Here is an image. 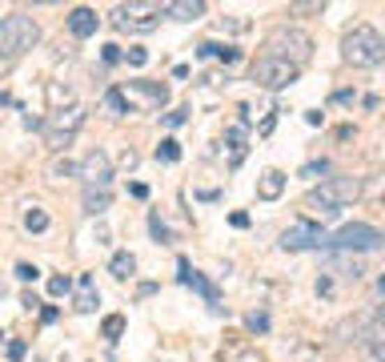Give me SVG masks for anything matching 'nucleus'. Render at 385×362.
I'll return each instance as SVG.
<instances>
[{
	"label": "nucleus",
	"mask_w": 385,
	"mask_h": 362,
	"mask_svg": "<svg viewBox=\"0 0 385 362\" xmlns=\"http://www.w3.org/2000/svg\"><path fill=\"white\" fill-rule=\"evenodd\" d=\"M100 334H105L109 342H116V338L125 334V318H121V314H109V318L100 322Z\"/></svg>",
	"instance_id": "nucleus-22"
},
{
	"label": "nucleus",
	"mask_w": 385,
	"mask_h": 362,
	"mask_svg": "<svg viewBox=\"0 0 385 362\" xmlns=\"http://www.w3.org/2000/svg\"><path fill=\"white\" fill-rule=\"evenodd\" d=\"M80 294H77V310L80 314H93L96 310V302H100V294H96V286H93V278L89 274H80Z\"/></svg>",
	"instance_id": "nucleus-16"
},
{
	"label": "nucleus",
	"mask_w": 385,
	"mask_h": 362,
	"mask_svg": "<svg viewBox=\"0 0 385 362\" xmlns=\"http://www.w3.org/2000/svg\"><path fill=\"white\" fill-rule=\"evenodd\" d=\"M229 222H233L237 230H245V226H249V214H233V217H229Z\"/></svg>",
	"instance_id": "nucleus-37"
},
{
	"label": "nucleus",
	"mask_w": 385,
	"mask_h": 362,
	"mask_svg": "<svg viewBox=\"0 0 385 362\" xmlns=\"http://www.w3.org/2000/svg\"><path fill=\"white\" fill-rule=\"evenodd\" d=\"M157 161H181V145H176L173 137H165L157 145Z\"/></svg>",
	"instance_id": "nucleus-24"
},
{
	"label": "nucleus",
	"mask_w": 385,
	"mask_h": 362,
	"mask_svg": "<svg viewBox=\"0 0 385 362\" xmlns=\"http://www.w3.org/2000/svg\"><path fill=\"white\" fill-rule=\"evenodd\" d=\"M281 194H285V173H281V169H265L261 181H257V198H261V201H277Z\"/></svg>",
	"instance_id": "nucleus-13"
},
{
	"label": "nucleus",
	"mask_w": 385,
	"mask_h": 362,
	"mask_svg": "<svg viewBox=\"0 0 385 362\" xmlns=\"http://www.w3.org/2000/svg\"><path fill=\"white\" fill-rule=\"evenodd\" d=\"M261 57H277V61H285V65L301 68L313 61V36L297 29V24H281V29H273L265 36V52Z\"/></svg>",
	"instance_id": "nucleus-1"
},
{
	"label": "nucleus",
	"mask_w": 385,
	"mask_h": 362,
	"mask_svg": "<svg viewBox=\"0 0 385 362\" xmlns=\"http://www.w3.org/2000/svg\"><path fill=\"white\" fill-rule=\"evenodd\" d=\"M109 270L116 274V278H133V274H137V258H133L128 249H121V254H112Z\"/></svg>",
	"instance_id": "nucleus-17"
},
{
	"label": "nucleus",
	"mask_w": 385,
	"mask_h": 362,
	"mask_svg": "<svg viewBox=\"0 0 385 362\" xmlns=\"http://www.w3.org/2000/svg\"><path fill=\"white\" fill-rule=\"evenodd\" d=\"M24 230H29V233H45V230H48V214L32 205L29 214H24Z\"/></svg>",
	"instance_id": "nucleus-23"
},
{
	"label": "nucleus",
	"mask_w": 385,
	"mask_h": 362,
	"mask_svg": "<svg viewBox=\"0 0 385 362\" xmlns=\"http://www.w3.org/2000/svg\"><path fill=\"white\" fill-rule=\"evenodd\" d=\"M297 73H301V68L285 65V61H277V57H257L253 68H249V81L261 85V89H269V93H277V89H289V85L297 81Z\"/></svg>",
	"instance_id": "nucleus-6"
},
{
	"label": "nucleus",
	"mask_w": 385,
	"mask_h": 362,
	"mask_svg": "<svg viewBox=\"0 0 385 362\" xmlns=\"http://www.w3.org/2000/svg\"><path fill=\"white\" fill-rule=\"evenodd\" d=\"M121 61V45H105V65H116Z\"/></svg>",
	"instance_id": "nucleus-33"
},
{
	"label": "nucleus",
	"mask_w": 385,
	"mask_h": 362,
	"mask_svg": "<svg viewBox=\"0 0 385 362\" xmlns=\"http://www.w3.org/2000/svg\"><path fill=\"white\" fill-rule=\"evenodd\" d=\"M377 246H385V233L377 226H365V222H349L337 233L321 238V249H333V254H369Z\"/></svg>",
	"instance_id": "nucleus-5"
},
{
	"label": "nucleus",
	"mask_w": 385,
	"mask_h": 362,
	"mask_svg": "<svg viewBox=\"0 0 385 362\" xmlns=\"http://www.w3.org/2000/svg\"><path fill=\"white\" fill-rule=\"evenodd\" d=\"M325 173H329V161H309L301 169V178H325Z\"/></svg>",
	"instance_id": "nucleus-27"
},
{
	"label": "nucleus",
	"mask_w": 385,
	"mask_h": 362,
	"mask_svg": "<svg viewBox=\"0 0 385 362\" xmlns=\"http://www.w3.org/2000/svg\"><path fill=\"white\" fill-rule=\"evenodd\" d=\"M96 29H100V17H96L93 8H73L68 13V33L77 36V41H89V36H96Z\"/></svg>",
	"instance_id": "nucleus-11"
},
{
	"label": "nucleus",
	"mask_w": 385,
	"mask_h": 362,
	"mask_svg": "<svg viewBox=\"0 0 385 362\" xmlns=\"http://www.w3.org/2000/svg\"><path fill=\"white\" fill-rule=\"evenodd\" d=\"M181 282H185V286H192V290H201L209 306H213V310H221V294H217V286H213L209 278H201L197 270H189V262H185V258H181Z\"/></svg>",
	"instance_id": "nucleus-12"
},
{
	"label": "nucleus",
	"mask_w": 385,
	"mask_h": 362,
	"mask_svg": "<svg viewBox=\"0 0 385 362\" xmlns=\"http://www.w3.org/2000/svg\"><path fill=\"white\" fill-rule=\"evenodd\" d=\"M24 350H29L24 342H8V354H13V362H16V359H24Z\"/></svg>",
	"instance_id": "nucleus-36"
},
{
	"label": "nucleus",
	"mask_w": 385,
	"mask_h": 362,
	"mask_svg": "<svg viewBox=\"0 0 385 362\" xmlns=\"http://www.w3.org/2000/svg\"><path fill=\"white\" fill-rule=\"evenodd\" d=\"M357 198H361V181L357 178H329V181H321L317 189L305 194V205L321 217H333V214H341L345 205H353Z\"/></svg>",
	"instance_id": "nucleus-3"
},
{
	"label": "nucleus",
	"mask_w": 385,
	"mask_h": 362,
	"mask_svg": "<svg viewBox=\"0 0 385 362\" xmlns=\"http://www.w3.org/2000/svg\"><path fill=\"white\" fill-rule=\"evenodd\" d=\"M361 342L377 362H385V322H365L361 326Z\"/></svg>",
	"instance_id": "nucleus-15"
},
{
	"label": "nucleus",
	"mask_w": 385,
	"mask_h": 362,
	"mask_svg": "<svg viewBox=\"0 0 385 362\" xmlns=\"http://www.w3.org/2000/svg\"><path fill=\"white\" fill-rule=\"evenodd\" d=\"M16 278H20V282H36V278H40V270L29 266V262H20V266H16Z\"/></svg>",
	"instance_id": "nucleus-28"
},
{
	"label": "nucleus",
	"mask_w": 385,
	"mask_h": 362,
	"mask_svg": "<svg viewBox=\"0 0 385 362\" xmlns=\"http://www.w3.org/2000/svg\"><path fill=\"white\" fill-rule=\"evenodd\" d=\"M245 125H233V129L225 133V141H229V149H233V165H241V157H245Z\"/></svg>",
	"instance_id": "nucleus-20"
},
{
	"label": "nucleus",
	"mask_w": 385,
	"mask_h": 362,
	"mask_svg": "<svg viewBox=\"0 0 385 362\" xmlns=\"http://www.w3.org/2000/svg\"><path fill=\"white\" fill-rule=\"evenodd\" d=\"M40 41V24L29 13H8L0 17V61H16L29 49H36Z\"/></svg>",
	"instance_id": "nucleus-4"
},
{
	"label": "nucleus",
	"mask_w": 385,
	"mask_h": 362,
	"mask_svg": "<svg viewBox=\"0 0 385 362\" xmlns=\"http://www.w3.org/2000/svg\"><path fill=\"white\" fill-rule=\"evenodd\" d=\"M105 105H109V109H112V113H116V117L133 113V105H128V101H125V89H109V93H105Z\"/></svg>",
	"instance_id": "nucleus-21"
},
{
	"label": "nucleus",
	"mask_w": 385,
	"mask_h": 362,
	"mask_svg": "<svg viewBox=\"0 0 385 362\" xmlns=\"http://www.w3.org/2000/svg\"><path fill=\"white\" fill-rule=\"evenodd\" d=\"M125 57H128V65H137V68L149 65V52H144V49H128Z\"/></svg>",
	"instance_id": "nucleus-30"
},
{
	"label": "nucleus",
	"mask_w": 385,
	"mask_h": 362,
	"mask_svg": "<svg viewBox=\"0 0 385 362\" xmlns=\"http://www.w3.org/2000/svg\"><path fill=\"white\" fill-rule=\"evenodd\" d=\"M341 57L353 68H377L385 61V36L373 24H353L341 41Z\"/></svg>",
	"instance_id": "nucleus-2"
},
{
	"label": "nucleus",
	"mask_w": 385,
	"mask_h": 362,
	"mask_svg": "<svg viewBox=\"0 0 385 362\" xmlns=\"http://www.w3.org/2000/svg\"><path fill=\"white\" fill-rule=\"evenodd\" d=\"M249 330H269V318L265 314H249Z\"/></svg>",
	"instance_id": "nucleus-34"
},
{
	"label": "nucleus",
	"mask_w": 385,
	"mask_h": 362,
	"mask_svg": "<svg viewBox=\"0 0 385 362\" xmlns=\"http://www.w3.org/2000/svg\"><path fill=\"white\" fill-rule=\"evenodd\" d=\"M128 89H133V93H144L153 105H165V101H169V89H165V85H153V81H133Z\"/></svg>",
	"instance_id": "nucleus-18"
},
{
	"label": "nucleus",
	"mask_w": 385,
	"mask_h": 362,
	"mask_svg": "<svg viewBox=\"0 0 385 362\" xmlns=\"http://www.w3.org/2000/svg\"><path fill=\"white\" fill-rule=\"evenodd\" d=\"M165 17H173V20H201L205 17V0H173V4H165Z\"/></svg>",
	"instance_id": "nucleus-14"
},
{
	"label": "nucleus",
	"mask_w": 385,
	"mask_h": 362,
	"mask_svg": "<svg viewBox=\"0 0 385 362\" xmlns=\"http://www.w3.org/2000/svg\"><path fill=\"white\" fill-rule=\"evenodd\" d=\"M382 322H385V306H382Z\"/></svg>",
	"instance_id": "nucleus-39"
},
{
	"label": "nucleus",
	"mask_w": 385,
	"mask_h": 362,
	"mask_svg": "<svg viewBox=\"0 0 385 362\" xmlns=\"http://www.w3.org/2000/svg\"><path fill=\"white\" fill-rule=\"evenodd\" d=\"M52 173H56V178H64V173H77V165H73V161H56V165H52Z\"/></svg>",
	"instance_id": "nucleus-35"
},
{
	"label": "nucleus",
	"mask_w": 385,
	"mask_h": 362,
	"mask_svg": "<svg viewBox=\"0 0 385 362\" xmlns=\"http://www.w3.org/2000/svg\"><path fill=\"white\" fill-rule=\"evenodd\" d=\"M377 290H382V298H385V274H382V278H377Z\"/></svg>",
	"instance_id": "nucleus-38"
},
{
	"label": "nucleus",
	"mask_w": 385,
	"mask_h": 362,
	"mask_svg": "<svg viewBox=\"0 0 385 362\" xmlns=\"http://www.w3.org/2000/svg\"><path fill=\"white\" fill-rule=\"evenodd\" d=\"M68 290H73V282L64 278V274H52V278H48V294L52 298H64Z\"/></svg>",
	"instance_id": "nucleus-25"
},
{
	"label": "nucleus",
	"mask_w": 385,
	"mask_h": 362,
	"mask_svg": "<svg viewBox=\"0 0 385 362\" xmlns=\"http://www.w3.org/2000/svg\"><path fill=\"white\" fill-rule=\"evenodd\" d=\"M321 238H325V233H321L313 222H293V226L281 233V249H285V254H301V249H313V246L321 249Z\"/></svg>",
	"instance_id": "nucleus-10"
},
{
	"label": "nucleus",
	"mask_w": 385,
	"mask_h": 362,
	"mask_svg": "<svg viewBox=\"0 0 385 362\" xmlns=\"http://www.w3.org/2000/svg\"><path fill=\"white\" fill-rule=\"evenodd\" d=\"M116 29H137V33H149L157 29L160 17H165V4H153V0H133V4H116Z\"/></svg>",
	"instance_id": "nucleus-7"
},
{
	"label": "nucleus",
	"mask_w": 385,
	"mask_h": 362,
	"mask_svg": "<svg viewBox=\"0 0 385 362\" xmlns=\"http://www.w3.org/2000/svg\"><path fill=\"white\" fill-rule=\"evenodd\" d=\"M0 338H4V334H0Z\"/></svg>",
	"instance_id": "nucleus-40"
},
{
	"label": "nucleus",
	"mask_w": 385,
	"mask_h": 362,
	"mask_svg": "<svg viewBox=\"0 0 385 362\" xmlns=\"http://www.w3.org/2000/svg\"><path fill=\"white\" fill-rule=\"evenodd\" d=\"M213 57H217V61H225V65H233L241 52H237V49H229V45H213Z\"/></svg>",
	"instance_id": "nucleus-26"
},
{
	"label": "nucleus",
	"mask_w": 385,
	"mask_h": 362,
	"mask_svg": "<svg viewBox=\"0 0 385 362\" xmlns=\"http://www.w3.org/2000/svg\"><path fill=\"white\" fill-rule=\"evenodd\" d=\"M84 125V109H61V113H52L48 117V125H45V141H48V149H68L73 145V137H77V129Z\"/></svg>",
	"instance_id": "nucleus-8"
},
{
	"label": "nucleus",
	"mask_w": 385,
	"mask_h": 362,
	"mask_svg": "<svg viewBox=\"0 0 385 362\" xmlns=\"http://www.w3.org/2000/svg\"><path fill=\"white\" fill-rule=\"evenodd\" d=\"M109 201H112L109 189H84V210H89V214H105Z\"/></svg>",
	"instance_id": "nucleus-19"
},
{
	"label": "nucleus",
	"mask_w": 385,
	"mask_h": 362,
	"mask_svg": "<svg viewBox=\"0 0 385 362\" xmlns=\"http://www.w3.org/2000/svg\"><path fill=\"white\" fill-rule=\"evenodd\" d=\"M20 306H24V310H40V298L32 294V290H24V294H20Z\"/></svg>",
	"instance_id": "nucleus-32"
},
{
	"label": "nucleus",
	"mask_w": 385,
	"mask_h": 362,
	"mask_svg": "<svg viewBox=\"0 0 385 362\" xmlns=\"http://www.w3.org/2000/svg\"><path fill=\"white\" fill-rule=\"evenodd\" d=\"M77 178L84 181V189H109L112 185V161L105 149H93L84 153V161L77 165Z\"/></svg>",
	"instance_id": "nucleus-9"
},
{
	"label": "nucleus",
	"mask_w": 385,
	"mask_h": 362,
	"mask_svg": "<svg viewBox=\"0 0 385 362\" xmlns=\"http://www.w3.org/2000/svg\"><path fill=\"white\" fill-rule=\"evenodd\" d=\"M185 117H189V109H176V113L165 117V125H169V129H176V125H185Z\"/></svg>",
	"instance_id": "nucleus-31"
},
{
	"label": "nucleus",
	"mask_w": 385,
	"mask_h": 362,
	"mask_svg": "<svg viewBox=\"0 0 385 362\" xmlns=\"http://www.w3.org/2000/svg\"><path fill=\"white\" fill-rule=\"evenodd\" d=\"M149 230H153V238H157V242H169V230H165V222H160L157 214L149 217Z\"/></svg>",
	"instance_id": "nucleus-29"
}]
</instances>
